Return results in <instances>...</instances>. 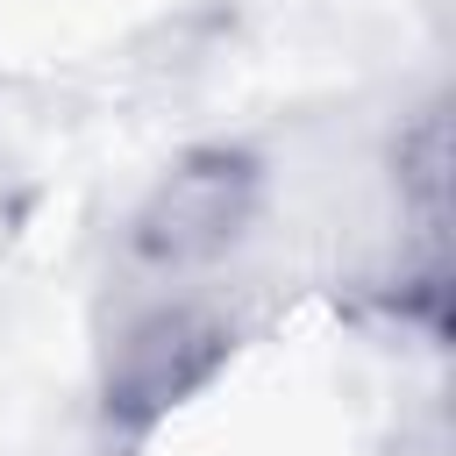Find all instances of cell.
<instances>
[{"mask_svg": "<svg viewBox=\"0 0 456 456\" xmlns=\"http://www.w3.org/2000/svg\"><path fill=\"white\" fill-rule=\"evenodd\" d=\"M256 214H264V157L249 142L214 135V142L178 150L150 178V192L135 200V214L121 228V249L135 271L178 285V278H200L221 256H235V242L256 228Z\"/></svg>", "mask_w": 456, "mask_h": 456, "instance_id": "obj_1", "label": "cell"}, {"mask_svg": "<svg viewBox=\"0 0 456 456\" xmlns=\"http://www.w3.org/2000/svg\"><path fill=\"white\" fill-rule=\"evenodd\" d=\"M235 363V321L200 292H164L135 306L100 356V420L121 442L157 435Z\"/></svg>", "mask_w": 456, "mask_h": 456, "instance_id": "obj_2", "label": "cell"}, {"mask_svg": "<svg viewBox=\"0 0 456 456\" xmlns=\"http://www.w3.org/2000/svg\"><path fill=\"white\" fill-rule=\"evenodd\" d=\"M392 192L413 264H449V107L428 100L392 135Z\"/></svg>", "mask_w": 456, "mask_h": 456, "instance_id": "obj_3", "label": "cell"}]
</instances>
